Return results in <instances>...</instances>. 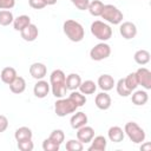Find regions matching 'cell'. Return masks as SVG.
I'll return each instance as SVG.
<instances>
[{
    "label": "cell",
    "mask_w": 151,
    "mask_h": 151,
    "mask_svg": "<svg viewBox=\"0 0 151 151\" xmlns=\"http://www.w3.org/2000/svg\"><path fill=\"white\" fill-rule=\"evenodd\" d=\"M8 127V119L6 116L4 114H0V133L1 132H5Z\"/></svg>",
    "instance_id": "obj_39"
},
{
    "label": "cell",
    "mask_w": 151,
    "mask_h": 151,
    "mask_svg": "<svg viewBox=\"0 0 151 151\" xmlns=\"http://www.w3.org/2000/svg\"><path fill=\"white\" fill-rule=\"evenodd\" d=\"M107 137L111 142L113 143H120L123 142L124 137H125V133H124V130L119 126H111L107 131Z\"/></svg>",
    "instance_id": "obj_16"
},
{
    "label": "cell",
    "mask_w": 151,
    "mask_h": 151,
    "mask_svg": "<svg viewBox=\"0 0 151 151\" xmlns=\"http://www.w3.org/2000/svg\"><path fill=\"white\" fill-rule=\"evenodd\" d=\"M28 5L34 9H42L44 7H46L44 0H28Z\"/></svg>",
    "instance_id": "obj_37"
},
{
    "label": "cell",
    "mask_w": 151,
    "mask_h": 151,
    "mask_svg": "<svg viewBox=\"0 0 151 151\" xmlns=\"http://www.w3.org/2000/svg\"><path fill=\"white\" fill-rule=\"evenodd\" d=\"M17 71H15V68H13V67H11V66H7V67H5L2 71H1V73H0V78H1V80L5 83V84H7V85H9L15 78H17Z\"/></svg>",
    "instance_id": "obj_21"
},
{
    "label": "cell",
    "mask_w": 151,
    "mask_h": 151,
    "mask_svg": "<svg viewBox=\"0 0 151 151\" xmlns=\"http://www.w3.org/2000/svg\"><path fill=\"white\" fill-rule=\"evenodd\" d=\"M103 8H104V4L100 0L90 1L88 6H87V9H88L90 14L93 15V17H100V14L103 12Z\"/></svg>",
    "instance_id": "obj_25"
},
{
    "label": "cell",
    "mask_w": 151,
    "mask_h": 151,
    "mask_svg": "<svg viewBox=\"0 0 151 151\" xmlns=\"http://www.w3.org/2000/svg\"><path fill=\"white\" fill-rule=\"evenodd\" d=\"M116 90H117V93L120 96V97H127L132 93V91H130L126 85H125V81H124V78L119 79L118 83L116 84Z\"/></svg>",
    "instance_id": "obj_31"
},
{
    "label": "cell",
    "mask_w": 151,
    "mask_h": 151,
    "mask_svg": "<svg viewBox=\"0 0 151 151\" xmlns=\"http://www.w3.org/2000/svg\"><path fill=\"white\" fill-rule=\"evenodd\" d=\"M91 33L94 35V38L106 41L112 37V28L104 21L96 20L91 24Z\"/></svg>",
    "instance_id": "obj_4"
},
{
    "label": "cell",
    "mask_w": 151,
    "mask_h": 151,
    "mask_svg": "<svg viewBox=\"0 0 151 151\" xmlns=\"http://www.w3.org/2000/svg\"><path fill=\"white\" fill-rule=\"evenodd\" d=\"M71 2L80 11H85L87 9V6H88V2L90 0H71Z\"/></svg>",
    "instance_id": "obj_36"
},
{
    "label": "cell",
    "mask_w": 151,
    "mask_h": 151,
    "mask_svg": "<svg viewBox=\"0 0 151 151\" xmlns=\"http://www.w3.org/2000/svg\"><path fill=\"white\" fill-rule=\"evenodd\" d=\"M150 149H151V144H150V143H145V144L142 143V146H140V150H142V151H144V150H150Z\"/></svg>",
    "instance_id": "obj_40"
},
{
    "label": "cell",
    "mask_w": 151,
    "mask_h": 151,
    "mask_svg": "<svg viewBox=\"0 0 151 151\" xmlns=\"http://www.w3.org/2000/svg\"><path fill=\"white\" fill-rule=\"evenodd\" d=\"M32 136H33L32 130L27 126H21L19 129H17L14 132V138L17 142L24 140V139H29V138H32Z\"/></svg>",
    "instance_id": "obj_26"
},
{
    "label": "cell",
    "mask_w": 151,
    "mask_h": 151,
    "mask_svg": "<svg viewBox=\"0 0 151 151\" xmlns=\"http://www.w3.org/2000/svg\"><path fill=\"white\" fill-rule=\"evenodd\" d=\"M29 74L34 79L40 80V79H42L47 74V67L42 63H33L29 66Z\"/></svg>",
    "instance_id": "obj_12"
},
{
    "label": "cell",
    "mask_w": 151,
    "mask_h": 151,
    "mask_svg": "<svg viewBox=\"0 0 151 151\" xmlns=\"http://www.w3.org/2000/svg\"><path fill=\"white\" fill-rule=\"evenodd\" d=\"M63 29H64V33L66 34V37L73 42H79L85 37V31H84L83 25L73 19L66 20L63 25Z\"/></svg>",
    "instance_id": "obj_2"
},
{
    "label": "cell",
    "mask_w": 151,
    "mask_h": 151,
    "mask_svg": "<svg viewBox=\"0 0 151 151\" xmlns=\"http://www.w3.org/2000/svg\"><path fill=\"white\" fill-rule=\"evenodd\" d=\"M124 81H125L126 87L130 91H134L138 86V81H137V78H136L134 73H130L129 76H126V78H124Z\"/></svg>",
    "instance_id": "obj_32"
},
{
    "label": "cell",
    "mask_w": 151,
    "mask_h": 151,
    "mask_svg": "<svg viewBox=\"0 0 151 151\" xmlns=\"http://www.w3.org/2000/svg\"><path fill=\"white\" fill-rule=\"evenodd\" d=\"M100 17H101V19H104L105 21H107L112 25H119L124 18L123 13L113 5H104Z\"/></svg>",
    "instance_id": "obj_5"
},
{
    "label": "cell",
    "mask_w": 151,
    "mask_h": 151,
    "mask_svg": "<svg viewBox=\"0 0 151 151\" xmlns=\"http://www.w3.org/2000/svg\"><path fill=\"white\" fill-rule=\"evenodd\" d=\"M15 6V0H0V9H12Z\"/></svg>",
    "instance_id": "obj_38"
},
{
    "label": "cell",
    "mask_w": 151,
    "mask_h": 151,
    "mask_svg": "<svg viewBox=\"0 0 151 151\" xmlns=\"http://www.w3.org/2000/svg\"><path fill=\"white\" fill-rule=\"evenodd\" d=\"M97 85L99 86L100 90L107 92V91H110V90L113 88V86L116 85V83H114V79H113L112 76H110V74H101L98 78V84Z\"/></svg>",
    "instance_id": "obj_15"
},
{
    "label": "cell",
    "mask_w": 151,
    "mask_h": 151,
    "mask_svg": "<svg viewBox=\"0 0 151 151\" xmlns=\"http://www.w3.org/2000/svg\"><path fill=\"white\" fill-rule=\"evenodd\" d=\"M78 106L70 98H59L54 104V111L58 117H65L70 113H74Z\"/></svg>",
    "instance_id": "obj_6"
},
{
    "label": "cell",
    "mask_w": 151,
    "mask_h": 151,
    "mask_svg": "<svg viewBox=\"0 0 151 151\" xmlns=\"http://www.w3.org/2000/svg\"><path fill=\"white\" fill-rule=\"evenodd\" d=\"M133 59L138 65H146L150 61V53L146 50H138L134 53Z\"/></svg>",
    "instance_id": "obj_27"
},
{
    "label": "cell",
    "mask_w": 151,
    "mask_h": 151,
    "mask_svg": "<svg viewBox=\"0 0 151 151\" xmlns=\"http://www.w3.org/2000/svg\"><path fill=\"white\" fill-rule=\"evenodd\" d=\"M50 87L55 98H63L66 92V76L61 70H54L50 76Z\"/></svg>",
    "instance_id": "obj_1"
},
{
    "label": "cell",
    "mask_w": 151,
    "mask_h": 151,
    "mask_svg": "<svg viewBox=\"0 0 151 151\" xmlns=\"http://www.w3.org/2000/svg\"><path fill=\"white\" fill-rule=\"evenodd\" d=\"M44 1H45L46 6H52V5L57 4V1H58V0H44Z\"/></svg>",
    "instance_id": "obj_41"
},
{
    "label": "cell",
    "mask_w": 151,
    "mask_h": 151,
    "mask_svg": "<svg viewBox=\"0 0 151 151\" xmlns=\"http://www.w3.org/2000/svg\"><path fill=\"white\" fill-rule=\"evenodd\" d=\"M131 100L134 105L137 106H143L147 103L149 100V94L145 90H138L136 91L134 93H132V97H131Z\"/></svg>",
    "instance_id": "obj_20"
},
{
    "label": "cell",
    "mask_w": 151,
    "mask_h": 151,
    "mask_svg": "<svg viewBox=\"0 0 151 151\" xmlns=\"http://www.w3.org/2000/svg\"><path fill=\"white\" fill-rule=\"evenodd\" d=\"M94 104L99 110H109L112 104V100H111V97L105 91H103L96 96Z\"/></svg>",
    "instance_id": "obj_13"
},
{
    "label": "cell",
    "mask_w": 151,
    "mask_h": 151,
    "mask_svg": "<svg viewBox=\"0 0 151 151\" xmlns=\"http://www.w3.org/2000/svg\"><path fill=\"white\" fill-rule=\"evenodd\" d=\"M80 83H81V78H80L79 74H77V73H70L66 77V88H67V91L68 90L70 91L77 90L79 87Z\"/></svg>",
    "instance_id": "obj_22"
},
{
    "label": "cell",
    "mask_w": 151,
    "mask_h": 151,
    "mask_svg": "<svg viewBox=\"0 0 151 151\" xmlns=\"http://www.w3.org/2000/svg\"><path fill=\"white\" fill-rule=\"evenodd\" d=\"M106 145H107V142L104 136H96L91 140L88 151H105Z\"/></svg>",
    "instance_id": "obj_17"
},
{
    "label": "cell",
    "mask_w": 151,
    "mask_h": 151,
    "mask_svg": "<svg viewBox=\"0 0 151 151\" xmlns=\"http://www.w3.org/2000/svg\"><path fill=\"white\" fill-rule=\"evenodd\" d=\"M20 34H21V38H22L25 41L31 42V41H34V40L38 38V35H39V29H38V27H37L34 24L31 22L28 26H26V27L20 32Z\"/></svg>",
    "instance_id": "obj_11"
},
{
    "label": "cell",
    "mask_w": 151,
    "mask_h": 151,
    "mask_svg": "<svg viewBox=\"0 0 151 151\" xmlns=\"http://www.w3.org/2000/svg\"><path fill=\"white\" fill-rule=\"evenodd\" d=\"M78 88L83 94H93L97 90V84L93 80H85L80 83Z\"/></svg>",
    "instance_id": "obj_24"
},
{
    "label": "cell",
    "mask_w": 151,
    "mask_h": 151,
    "mask_svg": "<svg viewBox=\"0 0 151 151\" xmlns=\"http://www.w3.org/2000/svg\"><path fill=\"white\" fill-rule=\"evenodd\" d=\"M66 150L67 151H81L84 149V145L81 142H79L78 139H70L66 142Z\"/></svg>",
    "instance_id": "obj_33"
},
{
    "label": "cell",
    "mask_w": 151,
    "mask_h": 151,
    "mask_svg": "<svg viewBox=\"0 0 151 151\" xmlns=\"http://www.w3.org/2000/svg\"><path fill=\"white\" fill-rule=\"evenodd\" d=\"M111 54V47L109 44L106 42H99L97 45H94L91 51H90V57L92 60H96V61H100V60H104L106 58H109Z\"/></svg>",
    "instance_id": "obj_7"
},
{
    "label": "cell",
    "mask_w": 151,
    "mask_h": 151,
    "mask_svg": "<svg viewBox=\"0 0 151 151\" xmlns=\"http://www.w3.org/2000/svg\"><path fill=\"white\" fill-rule=\"evenodd\" d=\"M70 123H71V126L77 130V129H79V127H81V126L87 124V116L81 111L80 112H76L71 117Z\"/></svg>",
    "instance_id": "obj_18"
},
{
    "label": "cell",
    "mask_w": 151,
    "mask_h": 151,
    "mask_svg": "<svg viewBox=\"0 0 151 151\" xmlns=\"http://www.w3.org/2000/svg\"><path fill=\"white\" fill-rule=\"evenodd\" d=\"M119 33L126 40L133 39L137 35V26L131 21H124L119 27Z\"/></svg>",
    "instance_id": "obj_9"
},
{
    "label": "cell",
    "mask_w": 151,
    "mask_h": 151,
    "mask_svg": "<svg viewBox=\"0 0 151 151\" xmlns=\"http://www.w3.org/2000/svg\"><path fill=\"white\" fill-rule=\"evenodd\" d=\"M68 98H70L78 107L84 106L85 103H86V97H85V94H83L81 92H79V91H77V90L72 91V92L70 93V97H68Z\"/></svg>",
    "instance_id": "obj_28"
},
{
    "label": "cell",
    "mask_w": 151,
    "mask_h": 151,
    "mask_svg": "<svg viewBox=\"0 0 151 151\" xmlns=\"http://www.w3.org/2000/svg\"><path fill=\"white\" fill-rule=\"evenodd\" d=\"M9 90L15 94L22 93L26 90V80L22 77L17 76V78L9 84Z\"/></svg>",
    "instance_id": "obj_19"
},
{
    "label": "cell",
    "mask_w": 151,
    "mask_h": 151,
    "mask_svg": "<svg viewBox=\"0 0 151 151\" xmlns=\"http://www.w3.org/2000/svg\"><path fill=\"white\" fill-rule=\"evenodd\" d=\"M14 17L13 13L8 9H2L0 11V25L1 26H8L11 24H13Z\"/></svg>",
    "instance_id": "obj_29"
},
{
    "label": "cell",
    "mask_w": 151,
    "mask_h": 151,
    "mask_svg": "<svg viewBox=\"0 0 151 151\" xmlns=\"http://www.w3.org/2000/svg\"><path fill=\"white\" fill-rule=\"evenodd\" d=\"M50 92V84L46 80H38L33 87V93L37 98H45Z\"/></svg>",
    "instance_id": "obj_14"
},
{
    "label": "cell",
    "mask_w": 151,
    "mask_h": 151,
    "mask_svg": "<svg viewBox=\"0 0 151 151\" xmlns=\"http://www.w3.org/2000/svg\"><path fill=\"white\" fill-rule=\"evenodd\" d=\"M134 74H136L138 85H140L145 90L151 88V72H150V70H147L146 67H140L134 72Z\"/></svg>",
    "instance_id": "obj_8"
},
{
    "label": "cell",
    "mask_w": 151,
    "mask_h": 151,
    "mask_svg": "<svg viewBox=\"0 0 151 151\" xmlns=\"http://www.w3.org/2000/svg\"><path fill=\"white\" fill-rule=\"evenodd\" d=\"M59 149H60V145L55 144L50 138H46L42 142V150L44 151H59Z\"/></svg>",
    "instance_id": "obj_35"
},
{
    "label": "cell",
    "mask_w": 151,
    "mask_h": 151,
    "mask_svg": "<svg viewBox=\"0 0 151 151\" xmlns=\"http://www.w3.org/2000/svg\"><path fill=\"white\" fill-rule=\"evenodd\" d=\"M48 138H50L51 140H53L55 144L61 145V144L64 143V140H65V133H64L63 130L57 129V130H53V131L51 132V134H50Z\"/></svg>",
    "instance_id": "obj_30"
},
{
    "label": "cell",
    "mask_w": 151,
    "mask_h": 151,
    "mask_svg": "<svg viewBox=\"0 0 151 151\" xmlns=\"http://www.w3.org/2000/svg\"><path fill=\"white\" fill-rule=\"evenodd\" d=\"M18 149L20 151H32L34 149V144L32 142V138L29 139H24L18 142Z\"/></svg>",
    "instance_id": "obj_34"
},
{
    "label": "cell",
    "mask_w": 151,
    "mask_h": 151,
    "mask_svg": "<svg viewBox=\"0 0 151 151\" xmlns=\"http://www.w3.org/2000/svg\"><path fill=\"white\" fill-rule=\"evenodd\" d=\"M29 24H31V18L28 15H25V14L19 15V17L14 18V20H13V27L15 31H19V32H21Z\"/></svg>",
    "instance_id": "obj_23"
},
{
    "label": "cell",
    "mask_w": 151,
    "mask_h": 151,
    "mask_svg": "<svg viewBox=\"0 0 151 151\" xmlns=\"http://www.w3.org/2000/svg\"><path fill=\"white\" fill-rule=\"evenodd\" d=\"M94 137V130L91 126L84 125L79 129H77V139L79 142H81L83 144H87L91 143L92 138Z\"/></svg>",
    "instance_id": "obj_10"
},
{
    "label": "cell",
    "mask_w": 151,
    "mask_h": 151,
    "mask_svg": "<svg viewBox=\"0 0 151 151\" xmlns=\"http://www.w3.org/2000/svg\"><path fill=\"white\" fill-rule=\"evenodd\" d=\"M124 133L134 144H140L145 140V131L134 122H129L124 126Z\"/></svg>",
    "instance_id": "obj_3"
}]
</instances>
